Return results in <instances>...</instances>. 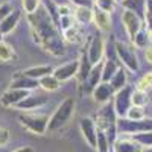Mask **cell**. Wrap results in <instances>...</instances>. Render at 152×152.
I'll return each instance as SVG.
<instances>
[{"instance_id":"2e32d148","label":"cell","mask_w":152,"mask_h":152,"mask_svg":"<svg viewBox=\"0 0 152 152\" xmlns=\"http://www.w3.org/2000/svg\"><path fill=\"white\" fill-rule=\"evenodd\" d=\"M21 18V12L18 9H14V11H11L9 14L0 21V34L2 35H6L9 32H12L15 28H17V24Z\"/></svg>"},{"instance_id":"3957f363","label":"cell","mask_w":152,"mask_h":152,"mask_svg":"<svg viewBox=\"0 0 152 152\" xmlns=\"http://www.w3.org/2000/svg\"><path fill=\"white\" fill-rule=\"evenodd\" d=\"M76 108V102L73 97H67L58 105V108L53 111V114L49 117V123H47V131L49 132H55L61 128H64L67 125V122L72 119L73 113Z\"/></svg>"},{"instance_id":"d4e9b609","label":"cell","mask_w":152,"mask_h":152,"mask_svg":"<svg viewBox=\"0 0 152 152\" xmlns=\"http://www.w3.org/2000/svg\"><path fill=\"white\" fill-rule=\"evenodd\" d=\"M75 20L79 21L81 24H87L93 21V8H84L79 6L75 12Z\"/></svg>"},{"instance_id":"8fae6325","label":"cell","mask_w":152,"mask_h":152,"mask_svg":"<svg viewBox=\"0 0 152 152\" xmlns=\"http://www.w3.org/2000/svg\"><path fill=\"white\" fill-rule=\"evenodd\" d=\"M122 23H123V26H125V29H126V32H128L131 40L137 35V32L140 31L142 26H143V20L138 17L137 14H134L132 11H129V9H125L123 11V14H122Z\"/></svg>"},{"instance_id":"f546056e","label":"cell","mask_w":152,"mask_h":152,"mask_svg":"<svg viewBox=\"0 0 152 152\" xmlns=\"http://www.w3.org/2000/svg\"><path fill=\"white\" fill-rule=\"evenodd\" d=\"M137 90H142V91H149L152 88V72H148L146 75H143L137 82Z\"/></svg>"},{"instance_id":"8992f818","label":"cell","mask_w":152,"mask_h":152,"mask_svg":"<svg viewBox=\"0 0 152 152\" xmlns=\"http://www.w3.org/2000/svg\"><path fill=\"white\" fill-rule=\"evenodd\" d=\"M116 53L128 70H131V72L138 70V58H137L135 50L131 44H126L123 41H117L116 43Z\"/></svg>"},{"instance_id":"f35d334b","label":"cell","mask_w":152,"mask_h":152,"mask_svg":"<svg viewBox=\"0 0 152 152\" xmlns=\"http://www.w3.org/2000/svg\"><path fill=\"white\" fill-rule=\"evenodd\" d=\"M11 11H12V9H11V6H9L8 3H2V5H0V21H2Z\"/></svg>"},{"instance_id":"8d00e7d4","label":"cell","mask_w":152,"mask_h":152,"mask_svg":"<svg viewBox=\"0 0 152 152\" xmlns=\"http://www.w3.org/2000/svg\"><path fill=\"white\" fill-rule=\"evenodd\" d=\"M9 142V131L3 126H0V146H5Z\"/></svg>"},{"instance_id":"e575fe53","label":"cell","mask_w":152,"mask_h":152,"mask_svg":"<svg viewBox=\"0 0 152 152\" xmlns=\"http://www.w3.org/2000/svg\"><path fill=\"white\" fill-rule=\"evenodd\" d=\"M64 37H66V40L70 41V43L79 41V31H78V28H76L75 24H73L72 28H69L67 31H64Z\"/></svg>"},{"instance_id":"d590c367","label":"cell","mask_w":152,"mask_h":152,"mask_svg":"<svg viewBox=\"0 0 152 152\" xmlns=\"http://www.w3.org/2000/svg\"><path fill=\"white\" fill-rule=\"evenodd\" d=\"M73 24H75V20H73V17H72V15L59 17V28H61V31H62V32L67 31L69 28H72Z\"/></svg>"},{"instance_id":"f1b7e54d","label":"cell","mask_w":152,"mask_h":152,"mask_svg":"<svg viewBox=\"0 0 152 152\" xmlns=\"http://www.w3.org/2000/svg\"><path fill=\"white\" fill-rule=\"evenodd\" d=\"M97 152H111V143L108 142L107 135L102 131H97V145H96Z\"/></svg>"},{"instance_id":"4fadbf2b","label":"cell","mask_w":152,"mask_h":152,"mask_svg":"<svg viewBox=\"0 0 152 152\" xmlns=\"http://www.w3.org/2000/svg\"><path fill=\"white\" fill-rule=\"evenodd\" d=\"M114 88L111 87V84L110 82H99L97 84V87L93 90V97H94V100L97 104H100V105H105V104H108L110 100H111V97H114Z\"/></svg>"},{"instance_id":"7c38bea8","label":"cell","mask_w":152,"mask_h":152,"mask_svg":"<svg viewBox=\"0 0 152 152\" xmlns=\"http://www.w3.org/2000/svg\"><path fill=\"white\" fill-rule=\"evenodd\" d=\"M78 70H79V59H76V61H70L67 64H62V66L53 69L52 75L59 82H66L78 75Z\"/></svg>"},{"instance_id":"44dd1931","label":"cell","mask_w":152,"mask_h":152,"mask_svg":"<svg viewBox=\"0 0 152 152\" xmlns=\"http://www.w3.org/2000/svg\"><path fill=\"white\" fill-rule=\"evenodd\" d=\"M23 75H26V76H29V78H32V79H41V78H44V76H47V75H50V73H53V69L50 67V66H37V67H29V69H26L24 72H21Z\"/></svg>"},{"instance_id":"5bb4252c","label":"cell","mask_w":152,"mask_h":152,"mask_svg":"<svg viewBox=\"0 0 152 152\" xmlns=\"http://www.w3.org/2000/svg\"><path fill=\"white\" fill-rule=\"evenodd\" d=\"M29 94L28 90H18V88H9V90H6L2 97H0V104H2L3 107H15L18 102H21V100L24 99Z\"/></svg>"},{"instance_id":"ba28073f","label":"cell","mask_w":152,"mask_h":152,"mask_svg":"<svg viewBox=\"0 0 152 152\" xmlns=\"http://www.w3.org/2000/svg\"><path fill=\"white\" fill-rule=\"evenodd\" d=\"M104 49H105V44H104V40H102V37H100V34H94L90 38V41L87 44V50H85L91 66H96L97 62L102 61Z\"/></svg>"},{"instance_id":"cb8c5ba5","label":"cell","mask_w":152,"mask_h":152,"mask_svg":"<svg viewBox=\"0 0 152 152\" xmlns=\"http://www.w3.org/2000/svg\"><path fill=\"white\" fill-rule=\"evenodd\" d=\"M38 84H40V87L43 88V90H46V91H55L61 85V82L55 78L52 73L44 76V78H41V79H38Z\"/></svg>"},{"instance_id":"9a60e30c","label":"cell","mask_w":152,"mask_h":152,"mask_svg":"<svg viewBox=\"0 0 152 152\" xmlns=\"http://www.w3.org/2000/svg\"><path fill=\"white\" fill-rule=\"evenodd\" d=\"M47 104V97L44 96H34V94H28L24 97L21 102H18L15 105L17 110H21V111H31V110H35V108H40L43 105Z\"/></svg>"},{"instance_id":"b9f144b4","label":"cell","mask_w":152,"mask_h":152,"mask_svg":"<svg viewBox=\"0 0 152 152\" xmlns=\"http://www.w3.org/2000/svg\"><path fill=\"white\" fill-rule=\"evenodd\" d=\"M14 152H34V149H32L31 146H23V148H18V149H15Z\"/></svg>"},{"instance_id":"836d02e7","label":"cell","mask_w":152,"mask_h":152,"mask_svg":"<svg viewBox=\"0 0 152 152\" xmlns=\"http://www.w3.org/2000/svg\"><path fill=\"white\" fill-rule=\"evenodd\" d=\"M23 8L26 11V14H34V12L40 8V0H21Z\"/></svg>"},{"instance_id":"ee69618b","label":"cell","mask_w":152,"mask_h":152,"mask_svg":"<svg viewBox=\"0 0 152 152\" xmlns=\"http://www.w3.org/2000/svg\"><path fill=\"white\" fill-rule=\"evenodd\" d=\"M117 2H120V3H122V2H123V0H117Z\"/></svg>"},{"instance_id":"277c9868","label":"cell","mask_w":152,"mask_h":152,"mask_svg":"<svg viewBox=\"0 0 152 152\" xmlns=\"http://www.w3.org/2000/svg\"><path fill=\"white\" fill-rule=\"evenodd\" d=\"M20 123L23 128H26L28 131H31L32 134L37 135H43L47 131V123H49V117L46 114H38V113H24L20 114L18 117Z\"/></svg>"},{"instance_id":"83f0119b","label":"cell","mask_w":152,"mask_h":152,"mask_svg":"<svg viewBox=\"0 0 152 152\" xmlns=\"http://www.w3.org/2000/svg\"><path fill=\"white\" fill-rule=\"evenodd\" d=\"M132 43H134V46L135 47H138V49H143V47H146L148 46V43H149V32H148V29H140L137 32V35L132 38Z\"/></svg>"},{"instance_id":"d6986e66","label":"cell","mask_w":152,"mask_h":152,"mask_svg":"<svg viewBox=\"0 0 152 152\" xmlns=\"http://www.w3.org/2000/svg\"><path fill=\"white\" fill-rule=\"evenodd\" d=\"M93 21L100 31H108L111 28V17L108 12L100 9L97 6H93Z\"/></svg>"},{"instance_id":"ab89813d","label":"cell","mask_w":152,"mask_h":152,"mask_svg":"<svg viewBox=\"0 0 152 152\" xmlns=\"http://www.w3.org/2000/svg\"><path fill=\"white\" fill-rule=\"evenodd\" d=\"M56 12H58V17H66V15H72V11L69 6H58L56 8Z\"/></svg>"},{"instance_id":"ffe728a7","label":"cell","mask_w":152,"mask_h":152,"mask_svg":"<svg viewBox=\"0 0 152 152\" xmlns=\"http://www.w3.org/2000/svg\"><path fill=\"white\" fill-rule=\"evenodd\" d=\"M125 9L132 11L145 21V11H146V0H123L122 2Z\"/></svg>"},{"instance_id":"7a4b0ae2","label":"cell","mask_w":152,"mask_h":152,"mask_svg":"<svg viewBox=\"0 0 152 152\" xmlns=\"http://www.w3.org/2000/svg\"><path fill=\"white\" fill-rule=\"evenodd\" d=\"M117 114L114 111V107L108 102L102 108L99 110L97 116H96V126L99 131H102L108 142L113 145L117 138Z\"/></svg>"},{"instance_id":"7bdbcfd3","label":"cell","mask_w":152,"mask_h":152,"mask_svg":"<svg viewBox=\"0 0 152 152\" xmlns=\"http://www.w3.org/2000/svg\"><path fill=\"white\" fill-rule=\"evenodd\" d=\"M143 152H152V146H151V148H148V149H146V151H143Z\"/></svg>"},{"instance_id":"ac0fdd59","label":"cell","mask_w":152,"mask_h":152,"mask_svg":"<svg viewBox=\"0 0 152 152\" xmlns=\"http://www.w3.org/2000/svg\"><path fill=\"white\" fill-rule=\"evenodd\" d=\"M114 145V152H143L145 148L138 145L134 138H116Z\"/></svg>"},{"instance_id":"4316f807","label":"cell","mask_w":152,"mask_h":152,"mask_svg":"<svg viewBox=\"0 0 152 152\" xmlns=\"http://www.w3.org/2000/svg\"><path fill=\"white\" fill-rule=\"evenodd\" d=\"M14 58H15V52H14V49H12V46H9L5 41H0V61L8 62Z\"/></svg>"},{"instance_id":"603a6c76","label":"cell","mask_w":152,"mask_h":152,"mask_svg":"<svg viewBox=\"0 0 152 152\" xmlns=\"http://www.w3.org/2000/svg\"><path fill=\"white\" fill-rule=\"evenodd\" d=\"M120 66L117 64L114 59H105V62H104V69H102V81L104 82H110V79L114 76V73L117 72V69H119Z\"/></svg>"},{"instance_id":"e0dca14e","label":"cell","mask_w":152,"mask_h":152,"mask_svg":"<svg viewBox=\"0 0 152 152\" xmlns=\"http://www.w3.org/2000/svg\"><path fill=\"white\" fill-rule=\"evenodd\" d=\"M38 85H40V84H38L37 79H32V78H29V76H26V75L18 73V75H15L14 78H12L9 88H18V90H28V91H31V90H34V88H37Z\"/></svg>"},{"instance_id":"4dcf8cb0","label":"cell","mask_w":152,"mask_h":152,"mask_svg":"<svg viewBox=\"0 0 152 152\" xmlns=\"http://www.w3.org/2000/svg\"><path fill=\"white\" fill-rule=\"evenodd\" d=\"M143 117H145V107L131 105V108L126 113V119H131V120H140Z\"/></svg>"},{"instance_id":"484cf974","label":"cell","mask_w":152,"mask_h":152,"mask_svg":"<svg viewBox=\"0 0 152 152\" xmlns=\"http://www.w3.org/2000/svg\"><path fill=\"white\" fill-rule=\"evenodd\" d=\"M131 137H132L140 146H143V148H146V149L152 146V131L137 132V134H132Z\"/></svg>"},{"instance_id":"74e56055","label":"cell","mask_w":152,"mask_h":152,"mask_svg":"<svg viewBox=\"0 0 152 152\" xmlns=\"http://www.w3.org/2000/svg\"><path fill=\"white\" fill-rule=\"evenodd\" d=\"M76 6H84V8H93V0H70Z\"/></svg>"},{"instance_id":"1f68e13d","label":"cell","mask_w":152,"mask_h":152,"mask_svg":"<svg viewBox=\"0 0 152 152\" xmlns=\"http://www.w3.org/2000/svg\"><path fill=\"white\" fill-rule=\"evenodd\" d=\"M131 99H132V105H138V107H145L146 104H148V94H146V91H142V90H135L132 91V96H131Z\"/></svg>"},{"instance_id":"6da1fadb","label":"cell","mask_w":152,"mask_h":152,"mask_svg":"<svg viewBox=\"0 0 152 152\" xmlns=\"http://www.w3.org/2000/svg\"><path fill=\"white\" fill-rule=\"evenodd\" d=\"M28 18L32 28L34 41L37 44H40L46 52L55 56H61L66 53V46L61 38V34L53 18L50 17V14L44 8L40 6L34 14H29Z\"/></svg>"},{"instance_id":"d6a6232c","label":"cell","mask_w":152,"mask_h":152,"mask_svg":"<svg viewBox=\"0 0 152 152\" xmlns=\"http://www.w3.org/2000/svg\"><path fill=\"white\" fill-rule=\"evenodd\" d=\"M116 3H117V0H94V6L104 9L108 14L113 12V9L116 8Z\"/></svg>"},{"instance_id":"7402d4cb","label":"cell","mask_w":152,"mask_h":152,"mask_svg":"<svg viewBox=\"0 0 152 152\" xmlns=\"http://www.w3.org/2000/svg\"><path fill=\"white\" fill-rule=\"evenodd\" d=\"M126 81H128V75H126V70L119 67L117 72L114 73V76L110 79V84L111 87L114 88V91H119L122 90L123 87H126Z\"/></svg>"},{"instance_id":"30bf717a","label":"cell","mask_w":152,"mask_h":152,"mask_svg":"<svg viewBox=\"0 0 152 152\" xmlns=\"http://www.w3.org/2000/svg\"><path fill=\"white\" fill-rule=\"evenodd\" d=\"M79 128H81V132L85 138V142L88 143V146H91L93 149H96V145H97V126H96V122L91 119V117H84L81 119L79 122Z\"/></svg>"},{"instance_id":"52a82bcc","label":"cell","mask_w":152,"mask_h":152,"mask_svg":"<svg viewBox=\"0 0 152 152\" xmlns=\"http://www.w3.org/2000/svg\"><path fill=\"white\" fill-rule=\"evenodd\" d=\"M131 96H132V88L128 87V85L114 93V104H113V107H114V111H116L119 119L120 117H126V113H128V110L132 105Z\"/></svg>"},{"instance_id":"9c48e42d","label":"cell","mask_w":152,"mask_h":152,"mask_svg":"<svg viewBox=\"0 0 152 152\" xmlns=\"http://www.w3.org/2000/svg\"><path fill=\"white\" fill-rule=\"evenodd\" d=\"M102 69H104V61L97 62L96 66L91 67L85 81L81 84V93L82 94H91L93 90L97 87V84L102 82Z\"/></svg>"},{"instance_id":"5b68a950","label":"cell","mask_w":152,"mask_h":152,"mask_svg":"<svg viewBox=\"0 0 152 152\" xmlns=\"http://www.w3.org/2000/svg\"><path fill=\"white\" fill-rule=\"evenodd\" d=\"M152 131V119L143 117L140 120H131L126 117L117 119V132L120 134H137V132H145Z\"/></svg>"},{"instance_id":"60d3db41","label":"cell","mask_w":152,"mask_h":152,"mask_svg":"<svg viewBox=\"0 0 152 152\" xmlns=\"http://www.w3.org/2000/svg\"><path fill=\"white\" fill-rule=\"evenodd\" d=\"M145 56H146L148 62H151V64H152V46L146 49V53H145Z\"/></svg>"}]
</instances>
